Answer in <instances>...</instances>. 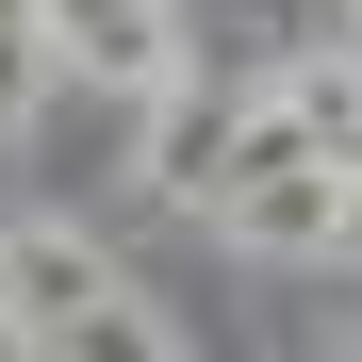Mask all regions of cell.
<instances>
[{
    "label": "cell",
    "mask_w": 362,
    "mask_h": 362,
    "mask_svg": "<svg viewBox=\"0 0 362 362\" xmlns=\"http://www.w3.org/2000/svg\"><path fill=\"white\" fill-rule=\"evenodd\" d=\"M214 230L247 264H346V148H264L214 181Z\"/></svg>",
    "instance_id": "6da1fadb"
},
{
    "label": "cell",
    "mask_w": 362,
    "mask_h": 362,
    "mask_svg": "<svg viewBox=\"0 0 362 362\" xmlns=\"http://www.w3.org/2000/svg\"><path fill=\"white\" fill-rule=\"evenodd\" d=\"M115 247H83L66 214H33V230H0V346H83V329H115Z\"/></svg>",
    "instance_id": "7a4b0ae2"
},
{
    "label": "cell",
    "mask_w": 362,
    "mask_h": 362,
    "mask_svg": "<svg viewBox=\"0 0 362 362\" xmlns=\"http://www.w3.org/2000/svg\"><path fill=\"white\" fill-rule=\"evenodd\" d=\"M49 17H66V66L115 83V99H148L165 66H198L181 49V0H49Z\"/></svg>",
    "instance_id": "3957f363"
},
{
    "label": "cell",
    "mask_w": 362,
    "mask_h": 362,
    "mask_svg": "<svg viewBox=\"0 0 362 362\" xmlns=\"http://www.w3.org/2000/svg\"><path fill=\"white\" fill-rule=\"evenodd\" d=\"M264 99H280L313 148H362V49H296V66H280Z\"/></svg>",
    "instance_id": "277c9868"
}]
</instances>
